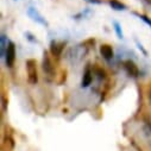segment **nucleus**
<instances>
[{
  "label": "nucleus",
  "instance_id": "9d476101",
  "mask_svg": "<svg viewBox=\"0 0 151 151\" xmlns=\"http://www.w3.org/2000/svg\"><path fill=\"white\" fill-rule=\"evenodd\" d=\"M113 25H114V30H116V32H117V36L119 37V38H124V35H123V31H122V26H120V24H119V23H117V22H114V23H113Z\"/></svg>",
  "mask_w": 151,
  "mask_h": 151
},
{
  "label": "nucleus",
  "instance_id": "6e6552de",
  "mask_svg": "<svg viewBox=\"0 0 151 151\" xmlns=\"http://www.w3.org/2000/svg\"><path fill=\"white\" fill-rule=\"evenodd\" d=\"M63 49H64V44L63 43L62 44H58V43H56V42L52 41L51 44H50V50H51L52 56L60 57L61 54H62V51H63Z\"/></svg>",
  "mask_w": 151,
  "mask_h": 151
},
{
  "label": "nucleus",
  "instance_id": "f8f14e48",
  "mask_svg": "<svg viewBox=\"0 0 151 151\" xmlns=\"http://www.w3.org/2000/svg\"><path fill=\"white\" fill-rule=\"evenodd\" d=\"M5 47H7V45H5V36H1V57L5 56V52H4Z\"/></svg>",
  "mask_w": 151,
  "mask_h": 151
},
{
  "label": "nucleus",
  "instance_id": "4468645a",
  "mask_svg": "<svg viewBox=\"0 0 151 151\" xmlns=\"http://www.w3.org/2000/svg\"><path fill=\"white\" fill-rule=\"evenodd\" d=\"M89 3H94V4H100L101 3V0H88Z\"/></svg>",
  "mask_w": 151,
  "mask_h": 151
},
{
  "label": "nucleus",
  "instance_id": "1a4fd4ad",
  "mask_svg": "<svg viewBox=\"0 0 151 151\" xmlns=\"http://www.w3.org/2000/svg\"><path fill=\"white\" fill-rule=\"evenodd\" d=\"M109 5L113 10H117V11H123L126 9L125 4H123L119 0H109Z\"/></svg>",
  "mask_w": 151,
  "mask_h": 151
},
{
  "label": "nucleus",
  "instance_id": "ddd939ff",
  "mask_svg": "<svg viewBox=\"0 0 151 151\" xmlns=\"http://www.w3.org/2000/svg\"><path fill=\"white\" fill-rule=\"evenodd\" d=\"M137 45H138V48H139V50H142V52H143L144 55H147V51H146V50H145V49L143 48V45H142V44H140L139 42H137Z\"/></svg>",
  "mask_w": 151,
  "mask_h": 151
},
{
  "label": "nucleus",
  "instance_id": "f03ea898",
  "mask_svg": "<svg viewBox=\"0 0 151 151\" xmlns=\"http://www.w3.org/2000/svg\"><path fill=\"white\" fill-rule=\"evenodd\" d=\"M42 67H43V71L45 73L47 76H49V78L55 76V68H54V64L51 62V58H50V56H49V54L47 51H44V54H43V63H42Z\"/></svg>",
  "mask_w": 151,
  "mask_h": 151
},
{
  "label": "nucleus",
  "instance_id": "0eeeda50",
  "mask_svg": "<svg viewBox=\"0 0 151 151\" xmlns=\"http://www.w3.org/2000/svg\"><path fill=\"white\" fill-rule=\"evenodd\" d=\"M100 54L105 60H112L113 58V49L108 44H102L100 47Z\"/></svg>",
  "mask_w": 151,
  "mask_h": 151
},
{
  "label": "nucleus",
  "instance_id": "39448f33",
  "mask_svg": "<svg viewBox=\"0 0 151 151\" xmlns=\"http://www.w3.org/2000/svg\"><path fill=\"white\" fill-rule=\"evenodd\" d=\"M92 80H93V73H92V70H91V68H89V65H88V67H86V69H85V71H83L81 86H82V87H88V86L92 83Z\"/></svg>",
  "mask_w": 151,
  "mask_h": 151
},
{
  "label": "nucleus",
  "instance_id": "9b49d317",
  "mask_svg": "<svg viewBox=\"0 0 151 151\" xmlns=\"http://www.w3.org/2000/svg\"><path fill=\"white\" fill-rule=\"evenodd\" d=\"M134 14H136V16H138V18H139V19H142L144 23H146V24H147V25L151 27V19H150L149 17H146L145 14H140V13H137V12H134Z\"/></svg>",
  "mask_w": 151,
  "mask_h": 151
},
{
  "label": "nucleus",
  "instance_id": "20e7f679",
  "mask_svg": "<svg viewBox=\"0 0 151 151\" xmlns=\"http://www.w3.org/2000/svg\"><path fill=\"white\" fill-rule=\"evenodd\" d=\"M124 68H125L126 73L130 75V76H132V78H137L139 75V69H138L137 64L133 61H131V60H129V61H126L124 63Z\"/></svg>",
  "mask_w": 151,
  "mask_h": 151
},
{
  "label": "nucleus",
  "instance_id": "7ed1b4c3",
  "mask_svg": "<svg viewBox=\"0 0 151 151\" xmlns=\"http://www.w3.org/2000/svg\"><path fill=\"white\" fill-rule=\"evenodd\" d=\"M5 60H6V65L7 67H13L14 61H16V45L13 42H9L5 51Z\"/></svg>",
  "mask_w": 151,
  "mask_h": 151
},
{
  "label": "nucleus",
  "instance_id": "f257e3e1",
  "mask_svg": "<svg viewBox=\"0 0 151 151\" xmlns=\"http://www.w3.org/2000/svg\"><path fill=\"white\" fill-rule=\"evenodd\" d=\"M26 70H27V80L31 85H36L38 81V74H37V63L35 60L30 58L26 61Z\"/></svg>",
  "mask_w": 151,
  "mask_h": 151
},
{
  "label": "nucleus",
  "instance_id": "423d86ee",
  "mask_svg": "<svg viewBox=\"0 0 151 151\" xmlns=\"http://www.w3.org/2000/svg\"><path fill=\"white\" fill-rule=\"evenodd\" d=\"M27 14L35 20V22H37V23H40V24H43V25H47V22L44 20V18L37 12V10L36 9H33V7H30L29 10H27Z\"/></svg>",
  "mask_w": 151,
  "mask_h": 151
}]
</instances>
